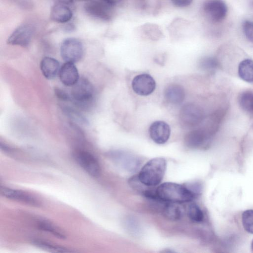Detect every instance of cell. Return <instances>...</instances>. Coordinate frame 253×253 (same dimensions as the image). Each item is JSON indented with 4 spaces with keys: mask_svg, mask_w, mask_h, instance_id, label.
Segmentation results:
<instances>
[{
    "mask_svg": "<svg viewBox=\"0 0 253 253\" xmlns=\"http://www.w3.org/2000/svg\"><path fill=\"white\" fill-rule=\"evenodd\" d=\"M156 192L162 201L177 204L191 201L195 196L187 187L173 182L161 184L156 189Z\"/></svg>",
    "mask_w": 253,
    "mask_h": 253,
    "instance_id": "1",
    "label": "cell"
},
{
    "mask_svg": "<svg viewBox=\"0 0 253 253\" xmlns=\"http://www.w3.org/2000/svg\"><path fill=\"white\" fill-rule=\"evenodd\" d=\"M167 169V162L161 157L153 158L147 162L141 168L138 175L139 181L150 187L155 186L161 182Z\"/></svg>",
    "mask_w": 253,
    "mask_h": 253,
    "instance_id": "2",
    "label": "cell"
},
{
    "mask_svg": "<svg viewBox=\"0 0 253 253\" xmlns=\"http://www.w3.org/2000/svg\"><path fill=\"white\" fill-rule=\"evenodd\" d=\"M71 101L80 109L87 110L92 105L94 89L91 83L86 78H80L72 86Z\"/></svg>",
    "mask_w": 253,
    "mask_h": 253,
    "instance_id": "3",
    "label": "cell"
},
{
    "mask_svg": "<svg viewBox=\"0 0 253 253\" xmlns=\"http://www.w3.org/2000/svg\"><path fill=\"white\" fill-rule=\"evenodd\" d=\"M205 114L199 106L189 103L185 104L179 112V121L184 128H193L199 125L204 120Z\"/></svg>",
    "mask_w": 253,
    "mask_h": 253,
    "instance_id": "4",
    "label": "cell"
},
{
    "mask_svg": "<svg viewBox=\"0 0 253 253\" xmlns=\"http://www.w3.org/2000/svg\"><path fill=\"white\" fill-rule=\"evenodd\" d=\"M83 52L82 43L77 39L68 38L61 43V56L66 62L74 63L79 61L83 57Z\"/></svg>",
    "mask_w": 253,
    "mask_h": 253,
    "instance_id": "5",
    "label": "cell"
},
{
    "mask_svg": "<svg viewBox=\"0 0 253 253\" xmlns=\"http://www.w3.org/2000/svg\"><path fill=\"white\" fill-rule=\"evenodd\" d=\"M75 158L79 165L90 175L97 177L101 173L99 163L91 153L79 150L74 153Z\"/></svg>",
    "mask_w": 253,
    "mask_h": 253,
    "instance_id": "6",
    "label": "cell"
},
{
    "mask_svg": "<svg viewBox=\"0 0 253 253\" xmlns=\"http://www.w3.org/2000/svg\"><path fill=\"white\" fill-rule=\"evenodd\" d=\"M112 161L125 170L133 172L140 167L141 162L136 156L127 152L115 151L109 154Z\"/></svg>",
    "mask_w": 253,
    "mask_h": 253,
    "instance_id": "7",
    "label": "cell"
},
{
    "mask_svg": "<svg viewBox=\"0 0 253 253\" xmlns=\"http://www.w3.org/2000/svg\"><path fill=\"white\" fill-rule=\"evenodd\" d=\"M112 5L103 0H91L84 5V9L89 15L101 20L110 19L112 14Z\"/></svg>",
    "mask_w": 253,
    "mask_h": 253,
    "instance_id": "8",
    "label": "cell"
},
{
    "mask_svg": "<svg viewBox=\"0 0 253 253\" xmlns=\"http://www.w3.org/2000/svg\"><path fill=\"white\" fill-rule=\"evenodd\" d=\"M34 33V27L29 24H24L17 27L7 39L9 44L27 46L30 43Z\"/></svg>",
    "mask_w": 253,
    "mask_h": 253,
    "instance_id": "9",
    "label": "cell"
},
{
    "mask_svg": "<svg viewBox=\"0 0 253 253\" xmlns=\"http://www.w3.org/2000/svg\"><path fill=\"white\" fill-rule=\"evenodd\" d=\"M131 85L135 93L141 96H147L153 93L156 84L151 76L148 74H142L133 79Z\"/></svg>",
    "mask_w": 253,
    "mask_h": 253,
    "instance_id": "10",
    "label": "cell"
},
{
    "mask_svg": "<svg viewBox=\"0 0 253 253\" xmlns=\"http://www.w3.org/2000/svg\"><path fill=\"white\" fill-rule=\"evenodd\" d=\"M204 11L210 19L219 22L224 19L227 8L222 0H208L203 6Z\"/></svg>",
    "mask_w": 253,
    "mask_h": 253,
    "instance_id": "11",
    "label": "cell"
},
{
    "mask_svg": "<svg viewBox=\"0 0 253 253\" xmlns=\"http://www.w3.org/2000/svg\"><path fill=\"white\" fill-rule=\"evenodd\" d=\"M207 130L198 128L189 131L184 137L185 144L189 148H199L207 145L210 139Z\"/></svg>",
    "mask_w": 253,
    "mask_h": 253,
    "instance_id": "12",
    "label": "cell"
},
{
    "mask_svg": "<svg viewBox=\"0 0 253 253\" xmlns=\"http://www.w3.org/2000/svg\"><path fill=\"white\" fill-rule=\"evenodd\" d=\"M151 138L156 143L163 144L169 139L170 135V128L165 122L157 121L153 122L149 127Z\"/></svg>",
    "mask_w": 253,
    "mask_h": 253,
    "instance_id": "13",
    "label": "cell"
},
{
    "mask_svg": "<svg viewBox=\"0 0 253 253\" xmlns=\"http://www.w3.org/2000/svg\"><path fill=\"white\" fill-rule=\"evenodd\" d=\"M59 76L62 84L68 86H72L80 79L77 68L71 62H65L61 67Z\"/></svg>",
    "mask_w": 253,
    "mask_h": 253,
    "instance_id": "14",
    "label": "cell"
},
{
    "mask_svg": "<svg viewBox=\"0 0 253 253\" xmlns=\"http://www.w3.org/2000/svg\"><path fill=\"white\" fill-rule=\"evenodd\" d=\"M0 193L3 197L9 199L21 201L32 205L38 204L37 200L33 196L20 190L1 187Z\"/></svg>",
    "mask_w": 253,
    "mask_h": 253,
    "instance_id": "15",
    "label": "cell"
},
{
    "mask_svg": "<svg viewBox=\"0 0 253 253\" xmlns=\"http://www.w3.org/2000/svg\"><path fill=\"white\" fill-rule=\"evenodd\" d=\"M50 18L57 23H66L72 18L73 13L68 5L55 3L51 7Z\"/></svg>",
    "mask_w": 253,
    "mask_h": 253,
    "instance_id": "16",
    "label": "cell"
},
{
    "mask_svg": "<svg viewBox=\"0 0 253 253\" xmlns=\"http://www.w3.org/2000/svg\"><path fill=\"white\" fill-rule=\"evenodd\" d=\"M185 96L184 88L177 84L168 85L164 91V96L166 100L174 105L181 103L185 98Z\"/></svg>",
    "mask_w": 253,
    "mask_h": 253,
    "instance_id": "17",
    "label": "cell"
},
{
    "mask_svg": "<svg viewBox=\"0 0 253 253\" xmlns=\"http://www.w3.org/2000/svg\"><path fill=\"white\" fill-rule=\"evenodd\" d=\"M40 68L42 75L47 79L54 78L60 70V64L55 59L44 57L40 63Z\"/></svg>",
    "mask_w": 253,
    "mask_h": 253,
    "instance_id": "18",
    "label": "cell"
},
{
    "mask_svg": "<svg viewBox=\"0 0 253 253\" xmlns=\"http://www.w3.org/2000/svg\"><path fill=\"white\" fill-rule=\"evenodd\" d=\"M238 75L243 81L253 83V60L249 58L242 60L238 66Z\"/></svg>",
    "mask_w": 253,
    "mask_h": 253,
    "instance_id": "19",
    "label": "cell"
},
{
    "mask_svg": "<svg viewBox=\"0 0 253 253\" xmlns=\"http://www.w3.org/2000/svg\"><path fill=\"white\" fill-rule=\"evenodd\" d=\"M238 102L244 112L253 117V91L245 90L242 92L238 97Z\"/></svg>",
    "mask_w": 253,
    "mask_h": 253,
    "instance_id": "20",
    "label": "cell"
},
{
    "mask_svg": "<svg viewBox=\"0 0 253 253\" xmlns=\"http://www.w3.org/2000/svg\"><path fill=\"white\" fill-rule=\"evenodd\" d=\"M177 203H169L165 205L163 214L167 219L171 221L179 220L182 216V211Z\"/></svg>",
    "mask_w": 253,
    "mask_h": 253,
    "instance_id": "21",
    "label": "cell"
},
{
    "mask_svg": "<svg viewBox=\"0 0 253 253\" xmlns=\"http://www.w3.org/2000/svg\"><path fill=\"white\" fill-rule=\"evenodd\" d=\"M38 226L41 230L49 233L59 239H64L66 237L65 234L60 228L47 221H40Z\"/></svg>",
    "mask_w": 253,
    "mask_h": 253,
    "instance_id": "22",
    "label": "cell"
},
{
    "mask_svg": "<svg viewBox=\"0 0 253 253\" xmlns=\"http://www.w3.org/2000/svg\"><path fill=\"white\" fill-rule=\"evenodd\" d=\"M33 244L34 245L40 248L51 252L68 253L72 252L64 247L57 246L50 243L39 240H34L33 241Z\"/></svg>",
    "mask_w": 253,
    "mask_h": 253,
    "instance_id": "23",
    "label": "cell"
},
{
    "mask_svg": "<svg viewBox=\"0 0 253 253\" xmlns=\"http://www.w3.org/2000/svg\"><path fill=\"white\" fill-rule=\"evenodd\" d=\"M199 65L200 68L204 71L213 72L218 68L219 63L215 57L207 56L200 60Z\"/></svg>",
    "mask_w": 253,
    "mask_h": 253,
    "instance_id": "24",
    "label": "cell"
},
{
    "mask_svg": "<svg viewBox=\"0 0 253 253\" xmlns=\"http://www.w3.org/2000/svg\"><path fill=\"white\" fill-rule=\"evenodd\" d=\"M64 114L71 120L83 124H87V120L77 110L69 106H63L62 108Z\"/></svg>",
    "mask_w": 253,
    "mask_h": 253,
    "instance_id": "25",
    "label": "cell"
},
{
    "mask_svg": "<svg viewBox=\"0 0 253 253\" xmlns=\"http://www.w3.org/2000/svg\"><path fill=\"white\" fill-rule=\"evenodd\" d=\"M187 213L190 219L195 222L199 223L203 220V212L200 207L195 203L189 206Z\"/></svg>",
    "mask_w": 253,
    "mask_h": 253,
    "instance_id": "26",
    "label": "cell"
},
{
    "mask_svg": "<svg viewBox=\"0 0 253 253\" xmlns=\"http://www.w3.org/2000/svg\"><path fill=\"white\" fill-rule=\"evenodd\" d=\"M242 223L245 230L253 234V210L250 209L244 211L242 214Z\"/></svg>",
    "mask_w": 253,
    "mask_h": 253,
    "instance_id": "27",
    "label": "cell"
},
{
    "mask_svg": "<svg viewBox=\"0 0 253 253\" xmlns=\"http://www.w3.org/2000/svg\"><path fill=\"white\" fill-rule=\"evenodd\" d=\"M243 30L247 39L253 42V22L245 21L243 23Z\"/></svg>",
    "mask_w": 253,
    "mask_h": 253,
    "instance_id": "28",
    "label": "cell"
},
{
    "mask_svg": "<svg viewBox=\"0 0 253 253\" xmlns=\"http://www.w3.org/2000/svg\"><path fill=\"white\" fill-rule=\"evenodd\" d=\"M54 93L56 96L59 99L63 101H68L71 100V96L65 90L55 87L54 89Z\"/></svg>",
    "mask_w": 253,
    "mask_h": 253,
    "instance_id": "29",
    "label": "cell"
},
{
    "mask_svg": "<svg viewBox=\"0 0 253 253\" xmlns=\"http://www.w3.org/2000/svg\"><path fill=\"white\" fill-rule=\"evenodd\" d=\"M172 3L176 6L184 7L188 6L192 2L193 0H171Z\"/></svg>",
    "mask_w": 253,
    "mask_h": 253,
    "instance_id": "30",
    "label": "cell"
},
{
    "mask_svg": "<svg viewBox=\"0 0 253 253\" xmlns=\"http://www.w3.org/2000/svg\"><path fill=\"white\" fill-rule=\"evenodd\" d=\"M55 3L62 4L66 5H69L73 2L74 0H53Z\"/></svg>",
    "mask_w": 253,
    "mask_h": 253,
    "instance_id": "31",
    "label": "cell"
},
{
    "mask_svg": "<svg viewBox=\"0 0 253 253\" xmlns=\"http://www.w3.org/2000/svg\"><path fill=\"white\" fill-rule=\"evenodd\" d=\"M107 3L113 6L114 5L117 4V3L121 1L122 0H103Z\"/></svg>",
    "mask_w": 253,
    "mask_h": 253,
    "instance_id": "32",
    "label": "cell"
},
{
    "mask_svg": "<svg viewBox=\"0 0 253 253\" xmlns=\"http://www.w3.org/2000/svg\"><path fill=\"white\" fill-rule=\"evenodd\" d=\"M251 247H252V250L253 251V241L252 242Z\"/></svg>",
    "mask_w": 253,
    "mask_h": 253,
    "instance_id": "33",
    "label": "cell"
},
{
    "mask_svg": "<svg viewBox=\"0 0 253 253\" xmlns=\"http://www.w3.org/2000/svg\"><path fill=\"white\" fill-rule=\"evenodd\" d=\"M79 0V1H90V0Z\"/></svg>",
    "mask_w": 253,
    "mask_h": 253,
    "instance_id": "34",
    "label": "cell"
}]
</instances>
